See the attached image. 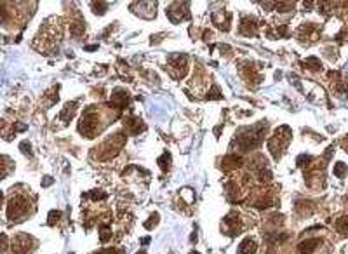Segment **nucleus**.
<instances>
[{"label":"nucleus","mask_w":348,"mask_h":254,"mask_svg":"<svg viewBox=\"0 0 348 254\" xmlns=\"http://www.w3.org/2000/svg\"><path fill=\"white\" fill-rule=\"evenodd\" d=\"M30 211H33V201H30L27 195L21 193H14V197H11L7 201V216L9 220L21 221L25 218L31 214Z\"/></svg>","instance_id":"1"},{"label":"nucleus","mask_w":348,"mask_h":254,"mask_svg":"<svg viewBox=\"0 0 348 254\" xmlns=\"http://www.w3.org/2000/svg\"><path fill=\"white\" fill-rule=\"evenodd\" d=\"M126 127H127V129H131V131L138 132V131H141V129H139V127H141V122H139L138 119H134V117H133V119H129L126 122Z\"/></svg>","instance_id":"7"},{"label":"nucleus","mask_w":348,"mask_h":254,"mask_svg":"<svg viewBox=\"0 0 348 254\" xmlns=\"http://www.w3.org/2000/svg\"><path fill=\"white\" fill-rule=\"evenodd\" d=\"M245 228L244 221H242L241 214L239 212H232V214H228L225 218V221H223V231H225L226 235H239L242 230Z\"/></svg>","instance_id":"3"},{"label":"nucleus","mask_w":348,"mask_h":254,"mask_svg":"<svg viewBox=\"0 0 348 254\" xmlns=\"http://www.w3.org/2000/svg\"><path fill=\"white\" fill-rule=\"evenodd\" d=\"M258 251V240L254 237H245L241 244H239V254H256Z\"/></svg>","instance_id":"5"},{"label":"nucleus","mask_w":348,"mask_h":254,"mask_svg":"<svg viewBox=\"0 0 348 254\" xmlns=\"http://www.w3.org/2000/svg\"><path fill=\"white\" fill-rule=\"evenodd\" d=\"M96 254H122V251H119V249H107V251H101V253H96Z\"/></svg>","instance_id":"8"},{"label":"nucleus","mask_w":348,"mask_h":254,"mask_svg":"<svg viewBox=\"0 0 348 254\" xmlns=\"http://www.w3.org/2000/svg\"><path fill=\"white\" fill-rule=\"evenodd\" d=\"M35 247V242L28 235H18L12 240V253L14 254H28Z\"/></svg>","instance_id":"4"},{"label":"nucleus","mask_w":348,"mask_h":254,"mask_svg":"<svg viewBox=\"0 0 348 254\" xmlns=\"http://www.w3.org/2000/svg\"><path fill=\"white\" fill-rule=\"evenodd\" d=\"M334 227H336V230L340 231V233L348 235V216H341V218H338Z\"/></svg>","instance_id":"6"},{"label":"nucleus","mask_w":348,"mask_h":254,"mask_svg":"<svg viewBox=\"0 0 348 254\" xmlns=\"http://www.w3.org/2000/svg\"><path fill=\"white\" fill-rule=\"evenodd\" d=\"M103 115L105 113H92V108H91V110L82 117L80 126H79L82 134L87 136V138L100 134V132L103 131V127L108 124V120H110V119H103Z\"/></svg>","instance_id":"2"}]
</instances>
